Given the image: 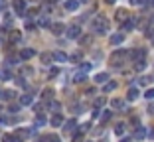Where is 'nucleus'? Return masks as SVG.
<instances>
[{
    "mask_svg": "<svg viewBox=\"0 0 154 142\" xmlns=\"http://www.w3.org/2000/svg\"><path fill=\"white\" fill-rule=\"evenodd\" d=\"M127 55V51L125 50H117V51H113V55H111V65L113 67H117V65H122V57Z\"/></svg>",
    "mask_w": 154,
    "mask_h": 142,
    "instance_id": "obj_2",
    "label": "nucleus"
},
{
    "mask_svg": "<svg viewBox=\"0 0 154 142\" xmlns=\"http://www.w3.org/2000/svg\"><path fill=\"white\" fill-rule=\"evenodd\" d=\"M152 46H154V36H152Z\"/></svg>",
    "mask_w": 154,
    "mask_h": 142,
    "instance_id": "obj_48",
    "label": "nucleus"
},
{
    "mask_svg": "<svg viewBox=\"0 0 154 142\" xmlns=\"http://www.w3.org/2000/svg\"><path fill=\"white\" fill-rule=\"evenodd\" d=\"M40 26L42 28H48V26H50V20H48V18H42L40 20Z\"/></svg>",
    "mask_w": 154,
    "mask_h": 142,
    "instance_id": "obj_40",
    "label": "nucleus"
},
{
    "mask_svg": "<svg viewBox=\"0 0 154 142\" xmlns=\"http://www.w3.org/2000/svg\"><path fill=\"white\" fill-rule=\"evenodd\" d=\"M91 67H93L91 63H83L81 65V71H83V73H87V71H91Z\"/></svg>",
    "mask_w": 154,
    "mask_h": 142,
    "instance_id": "obj_36",
    "label": "nucleus"
},
{
    "mask_svg": "<svg viewBox=\"0 0 154 142\" xmlns=\"http://www.w3.org/2000/svg\"><path fill=\"white\" fill-rule=\"evenodd\" d=\"M57 73H59V69H57V67H55V69H51V71H50V77H55Z\"/></svg>",
    "mask_w": 154,
    "mask_h": 142,
    "instance_id": "obj_43",
    "label": "nucleus"
},
{
    "mask_svg": "<svg viewBox=\"0 0 154 142\" xmlns=\"http://www.w3.org/2000/svg\"><path fill=\"white\" fill-rule=\"evenodd\" d=\"M152 4H154V0H152Z\"/></svg>",
    "mask_w": 154,
    "mask_h": 142,
    "instance_id": "obj_50",
    "label": "nucleus"
},
{
    "mask_svg": "<svg viewBox=\"0 0 154 142\" xmlns=\"http://www.w3.org/2000/svg\"><path fill=\"white\" fill-rule=\"evenodd\" d=\"M51 55H54L55 61H67V55H65L63 51H55V53H51Z\"/></svg>",
    "mask_w": 154,
    "mask_h": 142,
    "instance_id": "obj_21",
    "label": "nucleus"
},
{
    "mask_svg": "<svg viewBox=\"0 0 154 142\" xmlns=\"http://www.w3.org/2000/svg\"><path fill=\"white\" fill-rule=\"evenodd\" d=\"M148 113H150V115H154V103H152V105L148 107Z\"/></svg>",
    "mask_w": 154,
    "mask_h": 142,
    "instance_id": "obj_45",
    "label": "nucleus"
},
{
    "mask_svg": "<svg viewBox=\"0 0 154 142\" xmlns=\"http://www.w3.org/2000/svg\"><path fill=\"white\" fill-rule=\"evenodd\" d=\"M105 103H107V99H105V97H99V99H97V101H95V109H97V110H99V109H101V107H103V105H105Z\"/></svg>",
    "mask_w": 154,
    "mask_h": 142,
    "instance_id": "obj_29",
    "label": "nucleus"
},
{
    "mask_svg": "<svg viewBox=\"0 0 154 142\" xmlns=\"http://www.w3.org/2000/svg\"><path fill=\"white\" fill-rule=\"evenodd\" d=\"M122 41H125V34H115V36H111V44H113V46H119Z\"/></svg>",
    "mask_w": 154,
    "mask_h": 142,
    "instance_id": "obj_13",
    "label": "nucleus"
},
{
    "mask_svg": "<svg viewBox=\"0 0 154 142\" xmlns=\"http://www.w3.org/2000/svg\"><path fill=\"white\" fill-rule=\"evenodd\" d=\"M144 55H146V50H136V51H132V59L134 61H144Z\"/></svg>",
    "mask_w": 154,
    "mask_h": 142,
    "instance_id": "obj_8",
    "label": "nucleus"
},
{
    "mask_svg": "<svg viewBox=\"0 0 154 142\" xmlns=\"http://www.w3.org/2000/svg\"><path fill=\"white\" fill-rule=\"evenodd\" d=\"M77 40H79V44H81V46H89L91 41H93V40H91V36H79Z\"/></svg>",
    "mask_w": 154,
    "mask_h": 142,
    "instance_id": "obj_23",
    "label": "nucleus"
},
{
    "mask_svg": "<svg viewBox=\"0 0 154 142\" xmlns=\"http://www.w3.org/2000/svg\"><path fill=\"white\" fill-rule=\"evenodd\" d=\"M0 77H2V81H8V79H12V75H10L8 71H2V73H0Z\"/></svg>",
    "mask_w": 154,
    "mask_h": 142,
    "instance_id": "obj_35",
    "label": "nucleus"
},
{
    "mask_svg": "<svg viewBox=\"0 0 154 142\" xmlns=\"http://www.w3.org/2000/svg\"><path fill=\"white\" fill-rule=\"evenodd\" d=\"M2 142H22V140L16 138L14 134H4V136H2Z\"/></svg>",
    "mask_w": 154,
    "mask_h": 142,
    "instance_id": "obj_22",
    "label": "nucleus"
},
{
    "mask_svg": "<svg viewBox=\"0 0 154 142\" xmlns=\"http://www.w3.org/2000/svg\"><path fill=\"white\" fill-rule=\"evenodd\" d=\"M79 36H81V28L79 26H69L67 28V38L69 40H77Z\"/></svg>",
    "mask_w": 154,
    "mask_h": 142,
    "instance_id": "obj_4",
    "label": "nucleus"
},
{
    "mask_svg": "<svg viewBox=\"0 0 154 142\" xmlns=\"http://www.w3.org/2000/svg\"><path fill=\"white\" fill-rule=\"evenodd\" d=\"M0 110H2V107H0Z\"/></svg>",
    "mask_w": 154,
    "mask_h": 142,
    "instance_id": "obj_49",
    "label": "nucleus"
},
{
    "mask_svg": "<svg viewBox=\"0 0 154 142\" xmlns=\"http://www.w3.org/2000/svg\"><path fill=\"white\" fill-rule=\"evenodd\" d=\"M63 30H65V26L61 22H57V24H54V26H51V32L55 34V36H59V34H63Z\"/></svg>",
    "mask_w": 154,
    "mask_h": 142,
    "instance_id": "obj_14",
    "label": "nucleus"
},
{
    "mask_svg": "<svg viewBox=\"0 0 154 142\" xmlns=\"http://www.w3.org/2000/svg\"><path fill=\"white\" fill-rule=\"evenodd\" d=\"M79 59H81V53H73L71 55V61H79Z\"/></svg>",
    "mask_w": 154,
    "mask_h": 142,
    "instance_id": "obj_42",
    "label": "nucleus"
},
{
    "mask_svg": "<svg viewBox=\"0 0 154 142\" xmlns=\"http://www.w3.org/2000/svg\"><path fill=\"white\" fill-rule=\"evenodd\" d=\"M8 110H10V113H18V110H20V105H10Z\"/></svg>",
    "mask_w": 154,
    "mask_h": 142,
    "instance_id": "obj_41",
    "label": "nucleus"
},
{
    "mask_svg": "<svg viewBox=\"0 0 154 142\" xmlns=\"http://www.w3.org/2000/svg\"><path fill=\"white\" fill-rule=\"evenodd\" d=\"M34 103V95H22L20 97V105H32Z\"/></svg>",
    "mask_w": 154,
    "mask_h": 142,
    "instance_id": "obj_16",
    "label": "nucleus"
},
{
    "mask_svg": "<svg viewBox=\"0 0 154 142\" xmlns=\"http://www.w3.org/2000/svg\"><path fill=\"white\" fill-rule=\"evenodd\" d=\"M144 97H146V99H148V101H152V99H154V89H146Z\"/></svg>",
    "mask_w": 154,
    "mask_h": 142,
    "instance_id": "obj_33",
    "label": "nucleus"
},
{
    "mask_svg": "<svg viewBox=\"0 0 154 142\" xmlns=\"http://www.w3.org/2000/svg\"><path fill=\"white\" fill-rule=\"evenodd\" d=\"M109 81V73H97L95 75V83H107Z\"/></svg>",
    "mask_w": 154,
    "mask_h": 142,
    "instance_id": "obj_20",
    "label": "nucleus"
},
{
    "mask_svg": "<svg viewBox=\"0 0 154 142\" xmlns=\"http://www.w3.org/2000/svg\"><path fill=\"white\" fill-rule=\"evenodd\" d=\"M75 126H77V122L75 120H67V122H65V126H63V132L65 134H71V132H75Z\"/></svg>",
    "mask_w": 154,
    "mask_h": 142,
    "instance_id": "obj_7",
    "label": "nucleus"
},
{
    "mask_svg": "<svg viewBox=\"0 0 154 142\" xmlns=\"http://www.w3.org/2000/svg\"><path fill=\"white\" fill-rule=\"evenodd\" d=\"M50 122H51V126H61V124H63V116L59 115V113H55V115L51 116Z\"/></svg>",
    "mask_w": 154,
    "mask_h": 142,
    "instance_id": "obj_11",
    "label": "nucleus"
},
{
    "mask_svg": "<svg viewBox=\"0 0 154 142\" xmlns=\"http://www.w3.org/2000/svg\"><path fill=\"white\" fill-rule=\"evenodd\" d=\"M117 87H119V81H107V83H105V87H103V93H111V91H115Z\"/></svg>",
    "mask_w": 154,
    "mask_h": 142,
    "instance_id": "obj_9",
    "label": "nucleus"
},
{
    "mask_svg": "<svg viewBox=\"0 0 154 142\" xmlns=\"http://www.w3.org/2000/svg\"><path fill=\"white\" fill-rule=\"evenodd\" d=\"M20 40H22V34H20L18 30H12V32H10V41L16 44V41H20Z\"/></svg>",
    "mask_w": 154,
    "mask_h": 142,
    "instance_id": "obj_17",
    "label": "nucleus"
},
{
    "mask_svg": "<svg viewBox=\"0 0 154 142\" xmlns=\"http://www.w3.org/2000/svg\"><path fill=\"white\" fill-rule=\"evenodd\" d=\"M40 59H42V63L50 65L51 61H54V55H51V53H42V55H40Z\"/></svg>",
    "mask_w": 154,
    "mask_h": 142,
    "instance_id": "obj_19",
    "label": "nucleus"
},
{
    "mask_svg": "<svg viewBox=\"0 0 154 142\" xmlns=\"http://www.w3.org/2000/svg\"><path fill=\"white\" fill-rule=\"evenodd\" d=\"M132 6H146L148 4V0H128Z\"/></svg>",
    "mask_w": 154,
    "mask_h": 142,
    "instance_id": "obj_30",
    "label": "nucleus"
},
{
    "mask_svg": "<svg viewBox=\"0 0 154 142\" xmlns=\"http://www.w3.org/2000/svg\"><path fill=\"white\" fill-rule=\"evenodd\" d=\"M136 97H138V89L131 87V89H128V93H127V99H128V101H134Z\"/></svg>",
    "mask_w": 154,
    "mask_h": 142,
    "instance_id": "obj_18",
    "label": "nucleus"
},
{
    "mask_svg": "<svg viewBox=\"0 0 154 142\" xmlns=\"http://www.w3.org/2000/svg\"><path fill=\"white\" fill-rule=\"evenodd\" d=\"M119 142H132V138H131V136H125V138H121Z\"/></svg>",
    "mask_w": 154,
    "mask_h": 142,
    "instance_id": "obj_44",
    "label": "nucleus"
},
{
    "mask_svg": "<svg viewBox=\"0 0 154 142\" xmlns=\"http://www.w3.org/2000/svg\"><path fill=\"white\" fill-rule=\"evenodd\" d=\"M134 71H144V67H146V61H134Z\"/></svg>",
    "mask_w": 154,
    "mask_h": 142,
    "instance_id": "obj_27",
    "label": "nucleus"
},
{
    "mask_svg": "<svg viewBox=\"0 0 154 142\" xmlns=\"http://www.w3.org/2000/svg\"><path fill=\"white\" fill-rule=\"evenodd\" d=\"M73 81H75V83H83V81H85V73H83V71H81V73H77L75 77H73Z\"/></svg>",
    "mask_w": 154,
    "mask_h": 142,
    "instance_id": "obj_32",
    "label": "nucleus"
},
{
    "mask_svg": "<svg viewBox=\"0 0 154 142\" xmlns=\"http://www.w3.org/2000/svg\"><path fill=\"white\" fill-rule=\"evenodd\" d=\"M18 57H8V59H6V63H8V65H14V63H18Z\"/></svg>",
    "mask_w": 154,
    "mask_h": 142,
    "instance_id": "obj_39",
    "label": "nucleus"
},
{
    "mask_svg": "<svg viewBox=\"0 0 154 142\" xmlns=\"http://www.w3.org/2000/svg\"><path fill=\"white\" fill-rule=\"evenodd\" d=\"M14 136L20 138V140H26V138L30 136V130H28V128H18L16 132H14Z\"/></svg>",
    "mask_w": 154,
    "mask_h": 142,
    "instance_id": "obj_10",
    "label": "nucleus"
},
{
    "mask_svg": "<svg viewBox=\"0 0 154 142\" xmlns=\"http://www.w3.org/2000/svg\"><path fill=\"white\" fill-rule=\"evenodd\" d=\"M127 18H128L127 10H125V8H119V10H117V14H115V20H117V24L127 22Z\"/></svg>",
    "mask_w": 154,
    "mask_h": 142,
    "instance_id": "obj_5",
    "label": "nucleus"
},
{
    "mask_svg": "<svg viewBox=\"0 0 154 142\" xmlns=\"http://www.w3.org/2000/svg\"><path fill=\"white\" fill-rule=\"evenodd\" d=\"M105 2H107V4H115V0H105Z\"/></svg>",
    "mask_w": 154,
    "mask_h": 142,
    "instance_id": "obj_46",
    "label": "nucleus"
},
{
    "mask_svg": "<svg viewBox=\"0 0 154 142\" xmlns=\"http://www.w3.org/2000/svg\"><path fill=\"white\" fill-rule=\"evenodd\" d=\"M79 2H89V0H79Z\"/></svg>",
    "mask_w": 154,
    "mask_h": 142,
    "instance_id": "obj_47",
    "label": "nucleus"
},
{
    "mask_svg": "<svg viewBox=\"0 0 154 142\" xmlns=\"http://www.w3.org/2000/svg\"><path fill=\"white\" fill-rule=\"evenodd\" d=\"M34 55H36V50L26 47V50H22V53H20V59H32Z\"/></svg>",
    "mask_w": 154,
    "mask_h": 142,
    "instance_id": "obj_6",
    "label": "nucleus"
},
{
    "mask_svg": "<svg viewBox=\"0 0 154 142\" xmlns=\"http://www.w3.org/2000/svg\"><path fill=\"white\" fill-rule=\"evenodd\" d=\"M111 107H113V109H122L125 103H122L121 99H113V101H111Z\"/></svg>",
    "mask_w": 154,
    "mask_h": 142,
    "instance_id": "obj_24",
    "label": "nucleus"
},
{
    "mask_svg": "<svg viewBox=\"0 0 154 142\" xmlns=\"http://www.w3.org/2000/svg\"><path fill=\"white\" fill-rule=\"evenodd\" d=\"M12 8H14V12L18 14V16H24V14H26V2H24V0H14Z\"/></svg>",
    "mask_w": 154,
    "mask_h": 142,
    "instance_id": "obj_3",
    "label": "nucleus"
},
{
    "mask_svg": "<svg viewBox=\"0 0 154 142\" xmlns=\"http://www.w3.org/2000/svg\"><path fill=\"white\" fill-rule=\"evenodd\" d=\"M122 132H125V124H122V122H119L117 126H115V134H117V136H121Z\"/></svg>",
    "mask_w": 154,
    "mask_h": 142,
    "instance_id": "obj_28",
    "label": "nucleus"
},
{
    "mask_svg": "<svg viewBox=\"0 0 154 142\" xmlns=\"http://www.w3.org/2000/svg\"><path fill=\"white\" fill-rule=\"evenodd\" d=\"M0 95H2V99H6V101H12L14 99V91H2Z\"/></svg>",
    "mask_w": 154,
    "mask_h": 142,
    "instance_id": "obj_26",
    "label": "nucleus"
},
{
    "mask_svg": "<svg viewBox=\"0 0 154 142\" xmlns=\"http://www.w3.org/2000/svg\"><path fill=\"white\" fill-rule=\"evenodd\" d=\"M111 115H113V113H111V110H105L103 115H101V124H103V122H107V120L111 119Z\"/></svg>",
    "mask_w": 154,
    "mask_h": 142,
    "instance_id": "obj_31",
    "label": "nucleus"
},
{
    "mask_svg": "<svg viewBox=\"0 0 154 142\" xmlns=\"http://www.w3.org/2000/svg\"><path fill=\"white\" fill-rule=\"evenodd\" d=\"M73 142H83V132H77L75 136H73Z\"/></svg>",
    "mask_w": 154,
    "mask_h": 142,
    "instance_id": "obj_37",
    "label": "nucleus"
},
{
    "mask_svg": "<svg viewBox=\"0 0 154 142\" xmlns=\"http://www.w3.org/2000/svg\"><path fill=\"white\" fill-rule=\"evenodd\" d=\"M109 30V20L105 18V16H97L93 20V32L95 34H105Z\"/></svg>",
    "mask_w": 154,
    "mask_h": 142,
    "instance_id": "obj_1",
    "label": "nucleus"
},
{
    "mask_svg": "<svg viewBox=\"0 0 154 142\" xmlns=\"http://www.w3.org/2000/svg\"><path fill=\"white\" fill-rule=\"evenodd\" d=\"M77 8H79V0H67L65 2V10H69V12H73Z\"/></svg>",
    "mask_w": 154,
    "mask_h": 142,
    "instance_id": "obj_12",
    "label": "nucleus"
},
{
    "mask_svg": "<svg viewBox=\"0 0 154 142\" xmlns=\"http://www.w3.org/2000/svg\"><path fill=\"white\" fill-rule=\"evenodd\" d=\"M146 136V128L144 126H136V132H134V138L136 140H142V138Z\"/></svg>",
    "mask_w": 154,
    "mask_h": 142,
    "instance_id": "obj_15",
    "label": "nucleus"
},
{
    "mask_svg": "<svg viewBox=\"0 0 154 142\" xmlns=\"http://www.w3.org/2000/svg\"><path fill=\"white\" fill-rule=\"evenodd\" d=\"M44 122H45V119H44L42 115H38V119H36V126H42Z\"/></svg>",
    "mask_w": 154,
    "mask_h": 142,
    "instance_id": "obj_38",
    "label": "nucleus"
},
{
    "mask_svg": "<svg viewBox=\"0 0 154 142\" xmlns=\"http://www.w3.org/2000/svg\"><path fill=\"white\" fill-rule=\"evenodd\" d=\"M50 107H51V110H54V113H59V107H61V105H59L57 101H54V103H51Z\"/></svg>",
    "mask_w": 154,
    "mask_h": 142,
    "instance_id": "obj_34",
    "label": "nucleus"
},
{
    "mask_svg": "<svg viewBox=\"0 0 154 142\" xmlns=\"http://www.w3.org/2000/svg\"><path fill=\"white\" fill-rule=\"evenodd\" d=\"M42 97H44V101H50L51 97H54V91H51V89H44V93H42Z\"/></svg>",
    "mask_w": 154,
    "mask_h": 142,
    "instance_id": "obj_25",
    "label": "nucleus"
}]
</instances>
